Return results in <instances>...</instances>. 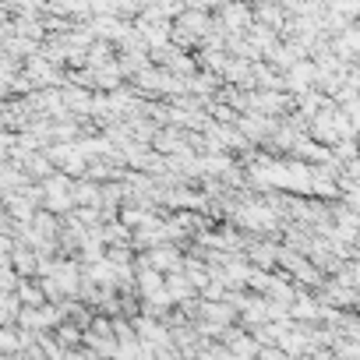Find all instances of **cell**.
I'll return each mask as SVG.
<instances>
[{
	"label": "cell",
	"instance_id": "277c9868",
	"mask_svg": "<svg viewBox=\"0 0 360 360\" xmlns=\"http://www.w3.org/2000/svg\"><path fill=\"white\" fill-rule=\"evenodd\" d=\"M71 198H75V205H99V198H103V184H99V180H92L89 173H85V176H75Z\"/></svg>",
	"mask_w": 360,
	"mask_h": 360
},
{
	"label": "cell",
	"instance_id": "3957f363",
	"mask_svg": "<svg viewBox=\"0 0 360 360\" xmlns=\"http://www.w3.org/2000/svg\"><path fill=\"white\" fill-rule=\"evenodd\" d=\"M166 293L173 297V304H184V300H195L198 297V286L191 283V276L184 272V265L166 272Z\"/></svg>",
	"mask_w": 360,
	"mask_h": 360
},
{
	"label": "cell",
	"instance_id": "5b68a950",
	"mask_svg": "<svg viewBox=\"0 0 360 360\" xmlns=\"http://www.w3.org/2000/svg\"><path fill=\"white\" fill-rule=\"evenodd\" d=\"M15 293H18L22 307L46 304V293H43V286H39V279H36V276H22V279H18V286H15Z\"/></svg>",
	"mask_w": 360,
	"mask_h": 360
},
{
	"label": "cell",
	"instance_id": "6da1fadb",
	"mask_svg": "<svg viewBox=\"0 0 360 360\" xmlns=\"http://www.w3.org/2000/svg\"><path fill=\"white\" fill-rule=\"evenodd\" d=\"M212 15H216V25H219L226 36H240V32H248L251 22H255V4H251V0H223Z\"/></svg>",
	"mask_w": 360,
	"mask_h": 360
},
{
	"label": "cell",
	"instance_id": "8992f818",
	"mask_svg": "<svg viewBox=\"0 0 360 360\" xmlns=\"http://www.w3.org/2000/svg\"><path fill=\"white\" fill-rule=\"evenodd\" d=\"M18 349H22L18 325H0V353H18Z\"/></svg>",
	"mask_w": 360,
	"mask_h": 360
},
{
	"label": "cell",
	"instance_id": "7a4b0ae2",
	"mask_svg": "<svg viewBox=\"0 0 360 360\" xmlns=\"http://www.w3.org/2000/svg\"><path fill=\"white\" fill-rule=\"evenodd\" d=\"M152 148L162 152V155L184 152V148H191V145H188V131L176 127V124H162V127L155 131V138H152Z\"/></svg>",
	"mask_w": 360,
	"mask_h": 360
}]
</instances>
